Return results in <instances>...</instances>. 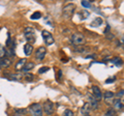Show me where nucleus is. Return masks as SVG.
I'll use <instances>...</instances> for the list:
<instances>
[{"instance_id":"nucleus-1","label":"nucleus","mask_w":124,"mask_h":116,"mask_svg":"<svg viewBox=\"0 0 124 116\" xmlns=\"http://www.w3.org/2000/svg\"><path fill=\"white\" fill-rule=\"evenodd\" d=\"M75 10H76V5L73 4V3H68V4L65 5L63 7V9H62V16L65 19H69L73 16Z\"/></svg>"},{"instance_id":"nucleus-2","label":"nucleus","mask_w":124,"mask_h":116,"mask_svg":"<svg viewBox=\"0 0 124 116\" xmlns=\"http://www.w3.org/2000/svg\"><path fill=\"white\" fill-rule=\"evenodd\" d=\"M70 40H71V42L75 46H84V44H85V36L80 32L73 33L70 37Z\"/></svg>"},{"instance_id":"nucleus-3","label":"nucleus","mask_w":124,"mask_h":116,"mask_svg":"<svg viewBox=\"0 0 124 116\" xmlns=\"http://www.w3.org/2000/svg\"><path fill=\"white\" fill-rule=\"evenodd\" d=\"M29 112L31 116H42V107L40 104H32L29 107Z\"/></svg>"},{"instance_id":"nucleus-4","label":"nucleus","mask_w":124,"mask_h":116,"mask_svg":"<svg viewBox=\"0 0 124 116\" xmlns=\"http://www.w3.org/2000/svg\"><path fill=\"white\" fill-rule=\"evenodd\" d=\"M24 34H25V38L27 40V41L30 42V45L35 42V34H34V29L32 27H27V28H25Z\"/></svg>"},{"instance_id":"nucleus-5","label":"nucleus","mask_w":124,"mask_h":116,"mask_svg":"<svg viewBox=\"0 0 124 116\" xmlns=\"http://www.w3.org/2000/svg\"><path fill=\"white\" fill-rule=\"evenodd\" d=\"M42 111L48 115H52L54 111H55V106H54V104L51 100H46L44 105H42Z\"/></svg>"},{"instance_id":"nucleus-6","label":"nucleus","mask_w":124,"mask_h":116,"mask_svg":"<svg viewBox=\"0 0 124 116\" xmlns=\"http://www.w3.org/2000/svg\"><path fill=\"white\" fill-rule=\"evenodd\" d=\"M41 35H42V38H44V41H45L46 46H51V45L54 44V41H54V36L52 35V33L46 31V30H42Z\"/></svg>"},{"instance_id":"nucleus-7","label":"nucleus","mask_w":124,"mask_h":116,"mask_svg":"<svg viewBox=\"0 0 124 116\" xmlns=\"http://www.w3.org/2000/svg\"><path fill=\"white\" fill-rule=\"evenodd\" d=\"M92 93H93V98L97 100V102H99V100L102 99V93H101V91H100L99 87L95 86V85L92 86Z\"/></svg>"},{"instance_id":"nucleus-8","label":"nucleus","mask_w":124,"mask_h":116,"mask_svg":"<svg viewBox=\"0 0 124 116\" xmlns=\"http://www.w3.org/2000/svg\"><path fill=\"white\" fill-rule=\"evenodd\" d=\"M46 50L45 47H39L36 50V53H35L36 59H38L39 61H42L44 60V58H45V56H46Z\"/></svg>"},{"instance_id":"nucleus-9","label":"nucleus","mask_w":124,"mask_h":116,"mask_svg":"<svg viewBox=\"0 0 124 116\" xmlns=\"http://www.w3.org/2000/svg\"><path fill=\"white\" fill-rule=\"evenodd\" d=\"M114 93L112 91H107L104 92L103 94V98H104V100H106V103L108 104V105H111V104H113L114 102Z\"/></svg>"},{"instance_id":"nucleus-10","label":"nucleus","mask_w":124,"mask_h":116,"mask_svg":"<svg viewBox=\"0 0 124 116\" xmlns=\"http://www.w3.org/2000/svg\"><path fill=\"white\" fill-rule=\"evenodd\" d=\"M113 105H114V108L113 109L116 110V111H119V110H122L123 109V99H114L113 102Z\"/></svg>"},{"instance_id":"nucleus-11","label":"nucleus","mask_w":124,"mask_h":116,"mask_svg":"<svg viewBox=\"0 0 124 116\" xmlns=\"http://www.w3.org/2000/svg\"><path fill=\"white\" fill-rule=\"evenodd\" d=\"M10 64H11V60L8 59V58H6V57L0 58V68H2V67H8Z\"/></svg>"},{"instance_id":"nucleus-12","label":"nucleus","mask_w":124,"mask_h":116,"mask_svg":"<svg viewBox=\"0 0 124 116\" xmlns=\"http://www.w3.org/2000/svg\"><path fill=\"white\" fill-rule=\"evenodd\" d=\"M89 106H90V108L91 109H97L98 108V102L96 100L93 96H91V95H89Z\"/></svg>"},{"instance_id":"nucleus-13","label":"nucleus","mask_w":124,"mask_h":116,"mask_svg":"<svg viewBox=\"0 0 124 116\" xmlns=\"http://www.w3.org/2000/svg\"><path fill=\"white\" fill-rule=\"evenodd\" d=\"M8 80H13V81H20L23 79V75L22 74H8V76H5Z\"/></svg>"},{"instance_id":"nucleus-14","label":"nucleus","mask_w":124,"mask_h":116,"mask_svg":"<svg viewBox=\"0 0 124 116\" xmlns=\"http://www.w3.org/2000/svg\"><path fill=\"white\" fill-rule=\"evenodd\" d=\"M32 52H33V46L30 45V44H26L24 46V53H25V55L29 56V55L32 54Z\"/></svg>"},{"instance_id":"nucleus-15","label":"nucleus","mask_w":124,"mask_h":116,"mask_svg":"<svg viewBox=\"0 0 124 116\" xmlns=\"http://www.w3.org/2000/svg\"><path fill=\"white\" fill-rule=\"evenodd\" d=\"M89 111H90V106H89L88 103H85L83 105V107H82V109H81V112H82V114L84 116H87Z\"/></svg>"},{"instance_id":"nucleus-16","label":"nucleus","mask_w":124,"mask_h":116,"mask_svg":"<svg viewBox=\"0 0 124 116\" xmlns=\"http://www.w3.org/2000/svg\"><path fill=\"white\" fill-rule=\"evenodd\" d=\"M34 66H35V64H34L33 62H28V63H25V65L22 67V69L21 71H23V72H28V71H31Z\"/></svg>"},{"instance_id":"nucleus-17","label":"nucleus","mask_w":124,"mask_h":116,"mask_svg":"<svg viewBox=\"0 0 124 116\" xmlns=\"http://www.w3.org/2000/svg\"><path fill=\"white\" fill-rule=\"evenodd\" d=\"M25 63H26V59L25 58H23V59H21V60H19L18 62H17V64H16V66H15V68L17 69V71H21L22 69V67L25 65Z\"/></svg>"},{"instance_id":"nucleus-18","label":"nucleus","mask_w":124,"mask_h":116,"mask_svg":"<svg viewBox=\"0 0 124 116\" xmlns=\"http://www.w3.org/2000/svg\"><path fill=\"white\" fill-rule=\"evenodd\" d=\"M112 63H114L115 65H117L118 67H120V66L122 65L123 61H122L121 58H119V57H115V58H113V59H112Z\"/></svg>"},{"instance_id":"nucleus-19","label":"nucleus","mask_w":124,"mask_h":116,"mask_svg":"<svg viewBox=\"0 0 124 116\" xmlns=\"http://www.w3.org/2000/svg\"><path fill=\"white\" fill-rule=\"evenodd\" d=\"M75 51L77 53H84L87 51V48L84 46H75Z\"/></svg>"},{"instance_id":"nucleus-20","label":"nucleus","mask_w":124,"mask_h":116,"mask_svg":"<svg viewBox=\"0 0 124 116\" xmlns=\"http://www.w3.org/2000/svg\"><path fill=\"white\" fill-rule=\"evenodd\" d=\"M40 18H41V13L40 11H34V13L31 15V17H30L31 20H38V19H40Z\"/></svg>"},{"instance_id":"nucleus-21","label":"nucleus","mask_w":124,"mask_h":116,"mask_svg":"<svg viewBox=\"0 0 124 116\" xmlns=\"http://www.w3.org/2000/svg\"><path fill=\"white\" fill-rule=\"evenodd\" d=\"M104 116H117V111L114 110L113 108H111V109H108V110L106 112Z\"/></svg>"},{"instance_id":"nucleus-22","label":"nucleus","mask_w":124,"mask_h":116,"mask_svg":"<svg viewBox=\"0 0 124 116\" xmlns=\"http://www.w3.org/2000/svg\"><path fill=\"white\" fill-rule=\"evenodd\" d=\"M101 23H102V20L100 18H96L94 21H93V23H92V25H95L94 27H98V26H100L101 25Z\"/></svg>"},{"instance_id":"nucleus-23","label":"nucleus","mask_w":124,"mask_h":116,"mask_svg":"<svg viewBox=\"0 0 124 116\" xmlns=\"http://www.w3.org/2000/svg\"><path fill=\"white\" fill-rule=\"evenodd\" d=\"M4 56H5V48L0 44V58L4 57Z\"/></svg>"},{"instance_id":"nucleus-24","label":"nucleus","mask_w":124,"mask_h":116,"mask_svg":"<svg viewBox=\"0 0 124 116\" xmlns=\"http://www.w3.org/2000/svg\"><path fill=\"white\" fill-rule=\"evenodd\" d=\"M62 116H75V114H73V112L71 110H69V109H66L64 111V113Z\"/></svg>"},{"instance_id":"nucleus-25","label":"nucleus","mask_w":124,"mask_h":116,"mask_svg":"<svg viewBox=\"0 0 124 116\" xmlns=\"http://www.w3.org/2000/svg\"><path fill=\"white\" fill-rule=\"evenodd\" d=\"M48 71H49V67L48 66H42L41 68L38 69V74H44V73L48 72Z\"/></svg>"},{"instance_id":"nucleus-26","label":"nucleus","mask_w":124,"mask_h":116,"mask_svg":"<svg viewBox=\"0 0 124 116\" xmlns=\"http://www.w3.org/2000/svg\"><path fill=\"white\" fill-rule=\"evenodd\" d=\"M16 113H17V115L18 114H26L27 110L26 109H17V110H16Z\"/></svg>"},{"instance_id":"nucleus-27","label":"nucleus","mask_w":124,"mask_h":116,"mask_svg":"<svg viewBox=\"0 0 124 116\" xmlns=\"http://www.w3.org/2000/svg\"><path fill=\"white\" fill-rule=\"evenodd\" d=\"M82 5L85 7H90L91 1H86V0H84V1H82Z\"/></svg>"},{"instance_id":"nucleus-28","label":"nucleus","mask_w":124,"mask_h":116,"mask_svg":"<svg viewBox=\"0 0 124 116\" xmlns=\"http://www.w3.org/2000/svg\"><path fill=\"white\" fill-rule=\"evenodd\" d=\"M25 79L27 81H32L33 80V75L32 74H27V75H25Z\"/></svg>"},{"instance_id":"nucleus-29","label":"nucleus","mask_w":124,"mask_h":116,"mask_svg":"<svg viewBox=\"0 0 124 116\" xmlns=\"http://www.w3.org/2000/svg\"><path fill=\"white\" fill-rule=\"evenodd\" d=\"M45 22H46V23H48V24H49L50 26H51V27H54V26H53V24H52V22H51V21H50V19H49V17H46V18H45Z\"/></svg>"},{"instance_id":"nucleus-30","label":"nucleus","mask_w":124,"mask_h":116,"mask_svg":"<svg viewBox=\"0 0 124 116\" xmlns=\"http://www.w3.org/2000/svg\"><path fill=\"white\" fill-rule=\"evenodd\" d=\"M115 80H116V78H115V77H113V78H112V77H111V78H108V80H106V83H107V84H108V83L113 82V81H115Z\"/></svg>"},{"instance_id":"nucleus-31","label":"nucleus","mask_w":124,"mask_h":116,"mask_svg":"<svg viewBox=\"0 0 124 116\" xmlns=\"http://www.w3.org/2000/svg\"><path fill=\"white\" fill-rule=\"evenodd\" d=\"M117 96H118L119 99L121 98V99H123V90H120L118 93H117Z\"/></svg>"},{"instance_id":"nucleus-32","label":"nucleus","mask_w":124,"mask_h":116,"mask_svg":"<svg viewBox=\"0 0 124 116\" xmlns=\"http://www.w3.org/2000/svg\"><path fill=\"white\" fill-rule=\"evenodd\" d=\"M61 77H62V71H61V69H59V71H58V78H57V80L59 81Z\"/></svg>"},{"instance_id":"nucleus-33","label":"nucleus","mask_w":124,"mask_h":116,"mask_svg":"<svg viewBox=\"0 0 124 116\" xmlns=\"http://www.w3.org/2000/svg\"><path fill=\"white\" fill-rule=\"evenodd\" d=\"M108 34H110V35H107V38H108V40H113V38H114V35H113V34H112V33H108Z\"/></svg>"},{"instance_id":"nucleus-34","label":"nucleus","mask_w":124,"mask_h":116,"mask_svg":"<svg viewBox=\"0 0 124 116\" xmlns=\"http://www.w3.org/2000/svg\"><path fill=\"white\" fill-rule=\"evenodd\" d=\"M14 116H22V115H14Z\"/></svg>"},{"instance_id":"nucleus-35","label":"nucleus","mask_w":124,"mask_h":116,"mask_svg":"<svg viewBox=\"0 0 124 116\" xmlns=\"http://www.w3.org/2000/svg\"><path fill=\"white\" fill-rule=\"evenodd\" d=\"M87 116H90V115H87Z\"/></svg>"}]
</instances>
